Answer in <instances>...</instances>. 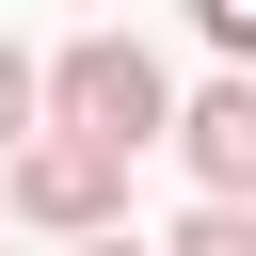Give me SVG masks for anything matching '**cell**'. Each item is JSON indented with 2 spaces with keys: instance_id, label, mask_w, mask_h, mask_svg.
Masks as SVG:
<instances>
[{
  "instance_id": "cell-7",
  "label": "cell",
  "mask_w": 256,
  "mask_h": 256,
  "mask_svg": "<svg viewBox=\"0 0 256 256\" xmlns=\"http://www.w3.org/2000/svg\"><path fill=\"white\" fill-rule=\"evenodd\" d=\"M80 256H160V240H128V224H112V240H80Z\"/></svg>"
},
{
  "instance_id": "cell-6",
  "label": "cell",
  "mask_w": 256,
  "mask_h": 256,
  "mask_svg": "<svg viewBox=\"0 0 256 256\" xmlns=\"http://www.w3.org/2000/svg\"><path fill=\"white\" fill-rule=\"evenodd\" d=\"M192 32H208V48L240 64V80H256V0H192Z\"/></svg>"
},
{
  "instance_id": "cell-5",
  "label": "cell",
  "mask_w": 256,
  "mask_h": 256,
  "mask_svg": "<svg viewBox=\"0 0 256 256\" xmlns=\"http://www.w3.org/2000/svg\"><path fill=\"white\" fill-rule=\"evenodd\" d=\"M160 256H256V208H192V224H176Z\"/></svg>"
},
{
  "instance_id": "cell-1",
  "label": "cell",
  "mask_w": 256,
  "mask_h": 256,
  "mask_svg": "<svg viewBox=\"0 0 256 256\" xmlns=\"http://www.w3.org/2000/svg\"><path fill=\"white\" fill-rule=\"evenodd\" d=\"M48 128H80V144H112V160L176 144V80H160V48H144V32H80V48L48 64Z\"/></svg>"
},
{
  "instance_id": "cell-4",
  "label": "cell",
  "mask_w": 256,
  "mask_h": 256,
  "mask_svg": "<svg viewBox=\"0 0 256 256\" xmlns=\"http://www.w3.org/2000/svg\"><path fill=\"white\" fill-rule=\"evenodd\" d=\"M32 144H48V64H32V48H0V176H16Z\"/></svg>"
},
{
  "instance_id": "cell-3",
  "label": "cell",
  "mask_w": 256,
  "mask_h": 256,
  "mask_svg": "<svg viewBox=\"0 0 256 256\" xmlns=\"http://www.w3.org/2000/svg\"><path fill=\"white\" fill-rule=\"evenodd\" d=\"M176 144H192L208 208H256V80H208V96L176 112Z\"/></svg>"
},
{
  "instance_id": "cell-2",
  "label": "cell",
  "mask_w": 256,
  "mask_h": 256,
  "mask_svg": "<svg viewBox=\"0 0 256 256\" xmlns=\"http://www.w3.org/2000/svg\"><path fill=\"white\" fill-rule=\"evenodd\" d=\"M0 208H16V224H48V240L80 256V240H112V208H128V160H112V144H80V128H48V144L0 176Z\"/></svg>"
}]
</instances>
